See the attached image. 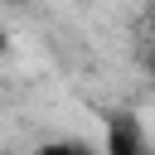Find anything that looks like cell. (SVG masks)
Segmentation results:
<instances>
[{"instance_id":"1","label":"cell","mask_w":155,"mask_h":155,"mask_svg":"<svg viewBox=\"0 0 155 155\" xmlns=\"http://www.w3.org/2000/svg\"><path fill=\"white\" fill-rule=\"evenodd\" d=\"M107 155H150L145 131H140V121L131 111H116L107 121Z\"/></svg>"},{"instance_id":"2","label":"cell","mask_w":155,"mask_h":155,"mask_svg":"<svg viewBox=\"0 0 155 155\" xmlns=\"http://www.w3.org/2000/svg\"><path fill=\"white\" fill-rule=\"evenodd\" d=\"M39 155H92L82 140H48V145H39Z\"/></svg>"},{"instance_id":"3","label":"cell","mask_w":155,"mask_h":155,"mask_svg":"<svg viewBox=\"0 0 155 155\" xmlns=\"http://www.w3.org/2000/svg\"><path fill=\"white\" fill-rule=\"evenodd\" d=\"M5 48H10V39H5V29H0V58H5Z\"/></svg>"},{"instance_id":"4","label":"cell","mask_w":155,"mask_h":155,"mask_svg":"<svg viewBox=\"0 0 155 155\" xmlns=\"http://www.w3.org/2000/svg\"><path fill=\"white\" fill-rule=\"evenodd\" d=\"M150 34H155V24H150Z\"/></svg>"}]
</instances>
